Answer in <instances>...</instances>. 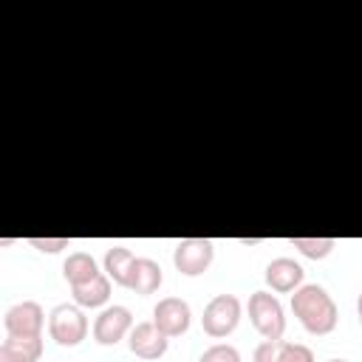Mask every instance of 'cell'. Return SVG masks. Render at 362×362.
<instances>
[{
    "mask_svg": "<svg viewBox=\"0 0 362 362\" xmlns=\"http://www.w3.org/2000/svg\"><path fill=\"white\" fill-rule=\"evenodd\" d=\"M291 311L300 320V325L314 334V337H325L337 328L339 311L337 303L331 300V294L317 286V283H303L294 294H291Z\"/></svg>",
    "mask_w": 362,
    "mask_h": 362,
    "instance_id": "obj_1",
    "label": "cell"
},
{
    "mask_svg": "<svg viewBox=\"0 0 362 362\" xmlns=\"http://www.w3.org/2000/svg\"><path fill=\"white\" fill-rule=\"evenodd\" d=\"M48 334L57 345H65V348L79 345L88 334V320H85L82 308L71 305V303L54 305L51 314H48Z\"/></svg>",
    "mask_w": 362,
    "mask_h": 362,
    "instance_id": "obj_2",
    "label": "cell"
},
{
    "mask_svg": "<svg viewBox=\"0 0 362 362\" xmlns=\"http://www.w3.org/2000/svg\"><path fill=\"white\" fill-rule=\"evenodd\" d=\"M249 320L255 325V331L263 339H280L286 331V317H283V305L274 294L269 291H255L249 297Z\"/></svg>",
    "mask_w": 362,
    "mask_h": 362,
    "instance_id": "obj_3",
    "label": "cell"
},
{
    "mask_svg": "<svg viewBox=\"0 0 362 362\" xmlns=\"http://www.w3.org/2000/svg\"><path fill=\"white\" fill-rule=\"evenodd\" d=\"M240 322V300L235 294H215L206 308H204V317H201V325L209 337L221 339V337H229Z\"/></svg>",
    "mask_w": 362,
    "mask_h": 362,
    "instance_id": "obj_4",
    "label": "cell"
},
{
    "mask_svg": "<svg viewBox=\"0 0 362 362\" xmlns=\"http://www.w3.org/2000/svg\"><path fill=\"white\" fill-rule=\"evenodd\" d=\"M212 257H215V246H212V240H206V238H184V240H178L175 249H173V263H175V269H178L181 274H187V277L204 274V272L209 269Z\"/></svg>",
    "mask_w": 362,
    "mask_h": 362,
    "instance_id": "obj_5",
    "label": "cell"
},
{
    "mask_svg": "<svg viewBox=\"0 0 362 362\" xmlns=\"http://www.w3.org/2000/svg\"><path fill=\"white\" fill-rule=\"evenodd\" d=\"M3 325H6L8 337H40V331L45 325V314H42L40 303L23 300V303H17L6 311Z\"/></svg>",
    "mask_w": 362,
    "mask_h": 362,
    "instance_id": "obj_6",
    "label": "cell"
},
{
    "mask_svg": "<svg viewBox=\"0 0 362 362\" xmlns=\"http://www.w3.org/2000/svg\"><path fill=\"white\" fill-rule=\"evenodd\" d=\"M133 328V314L124 305H107L93 322V339L99 345H116Z\"/></svg>",
    "mask_w": 362,
    "mask_h": 362,
    "instance_id": "obj_7",
    "label": "cell"
},
{
    "mask_svg": "<svg viewBox=\"0 0 362 362\" xmlns=\"http://www.w3.org/2000/svg\"><path fill=\"white\" fill-rule=\"evenodd\" d=\"M130 351L141 359H161L167 354V345H170V337L158 331V325L153 320L147 322H136L130 328V339H127Z\"/></svg>",
    "mask_w": 362,
    "mask_h": 362,
    "instance_id": "obj_8",
    "label": "cell"
},
{
    "mask_svg": "<svg viewBox=\"0 0 362 362\" xmlns=\"http://www.w3.org/2000/svg\"><path fill=\"white\" fill-rule=\"evenodd\" d=\"M189 317H192L189 314V305L181 297H164L153 308V322L167 337H181L189 328Z\"/></svg>",
    "mask_w": 362,
    "mask_h": 362,
    "instance_id": "obj_9",
    "label": "cell"
},
{
    "mask_svg": "<svg viewBox=\"0 0 362 362\" xmlns=\"http://www.w3.org/2000/svg\"><path fill=\"white\" fill-rule=\"evenodd\" d=\"M266 283L272 286V291H280V294H286V291H297L300 286H303V277H305V272H303V266L297 263V260H291V257H274L269 266H266Z\"/></svg>",
    "mask_w": 362,
    "mask_h": 362,
    "instance_id": "obj_10",
    "label": "cell"
},
{
    "mask_svg": "<svg viewBox=\"0 0 362 362\" xmlns=\"http://www.w3.org/2000/svg\"><path fill=\"white\" fill-rule=\"evenodd\" d=\"M42 356L40 337H6L0 345V362H37Z\"/></svg>",
    "mask_w": 362,
    "mask_h": 362,
    "instance_id": "obj_11",
    "label": "cell"
},
{
    "mask_svg": "<svg viewBox=\"0 0 362 362\" xmlns=\"http://www.w3.org/2000/svg\"><path fill=\"white\" fill-rule=\"evenodd\" d=\"M133 266H136V255H133L127 246H110V249L105 252V272H107V277H110L116 286L130 288Z\"/></svg>",
    "mask_w": 362,
    "mask_h": 362,
    "instance_id": "obj_12",
    "label": "cell"
},
{
    "mask_svg": "<svg viewBox=\"0 0 362 362\" xmlns=\"http://www.w3.org/2000/svg\"><path fill=\"white\" fill-rule=\"evenodd\" d=\"M71 294H74L76 305H82V308H99L110 297V277L99 272L93 280H85L79 286H71Z\"/></svg>",
    "mask_w": 362,
    "mask_h": 362,
    "instance_id": "obj_13",
    "label": "cell"
},
{
    "mask_svg": "<svg viewBox=\"0 0 362 362\" xmlns=\"http://www.w3.org/2000/svg\"><path fill=\"white\" fill-rule=\"evenodd\" d=\"M164 274H161V266L150 257H136V266H133V274H130V291L136 294H153L158 286H161Z\"/></svg>",
    "mask_w": 362,
    "mask_h": 362,
    "instance_id": "obj_14",
    "label": "cell"
},
{
    "mask_svg": "<svg viewBox=\"0 0 362 362\" xmlns=\"http://www.w3.org/2000/svg\"><path fill=\"white\" fill-rule=\"evenodd\" d=\"M62 274H65V280H68L71 286H79V283H85V280H93V277L99 274V269H96V260H93L88 252H74V255L65 257Z\"/></svg>",
    "mask_w": 362,
    "mask_h": 362,
    "instance_id": "obj_15",
    "label": "cell"
},
{
    "mask_svg": "<svg viewBox=\"0 0 362 362\" xmlns=\"http://www.w3.org/2000/svg\"><path fill=\"white\" fill-rule=\"evenodd\" d=\"M294 249H300L305 257H311V260H322V257H328L331 252H334V246H337V240L334 238H291L288 240Z\"/></svg>",
    "mask_w": 362,
    "mask_h": 362,
    "instance_id": "obj_16",
    "label": "cell"
},
{
    "mask_svg": "<svg viewBox=\"0 0 362 362\" xmlns=\"http://www.w3.org/2000/svg\"><path fill=\"white\" fill-rule=\"evenodd\" d=\"M277 362H314V354H311V348H308V345L280 339V348H277Z\"/></svg>",
    "mask_w": 362,
    "mask_h": 362,
    "instance_id": "obj_17",
    "label": "cell"
},
{
    "mask_svg": "<svg viewBox=\"0 0 362 362\" xmlns=\"http://www.w3.org/2000/svg\"><path fill=\"white\" fill-rule=\"evenodd\" d=\"M198 362H240V354H238V348H235V345L218 342V345L206 348V351L201 354V359H198Z\"/></svg>",
    "mask_w": 362,
    "mask_h": 362,
    "instance_id": "obj_18",
    "label": "cell"
},
{
    "mask_svg": "<svg viewBox=\"0 0 362 362\" xmlns=\"http://www.w3.org/2000/svg\"><path fill=\"white\" fill-rule=\"evenodd\" d=\"M28 243L34 246V249H40V252H62V249H68V238H28Z\"/></svg>",
    "mask_w": 362,
    "mask_h": 362,
    "instance_id": "obj_19",
    "label": "cell"
},
{
    "mask_svg": "<svg viewBox=\"0 0 362 362\" xmlns=\"http://www.w3.org/2000/svg\"><path fill=\"white\" fill-rule=\"evenodd\" d=\"M277 348H280V339H263L257 348H255V362H277Z\"/></svg>",
    "mask_w": 362,
    "mask_h": 362,
    "instance_id": "obj_20",
    "label": "cell"
},
{
    "mask_svg": "<svg viewBox=\"0 0 362 362\" xmlns=\"http://www.w3.org/2000/svg\"><path fill=\"white\" fill-rule=\"evenodd\" d=\"M356 314H359V325H362V291H359V300H356Z\"/></svg>",
    "mask_w": 362,
    "mask_h": 362,
    "instance_id": "obj_21",
    "label": "cell"
},
{
    "mask_svg": "<svg viewBox=\"0 0 362 362\" xmlns=\"http://www.w3.org/2000/svg\"><path fill=\"white\" fill-rule=\"evenodd\" d=\"M328 362H348V359H328Z\"/></svg>",
    "mask_w": 362,
    "mask_h": 362,
    "instance_id": "obj_22",
    "label": "cell"
}]
</instances>
